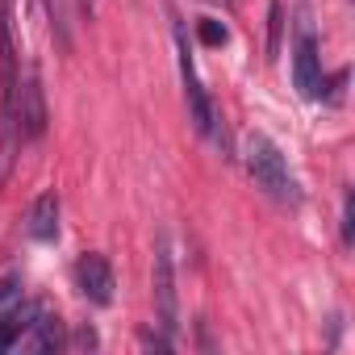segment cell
<instances>
[{
  "label": "cell",
  "mask_w": 355,
  "mask_h": 355,
  "mask_svg": "<svg viewBox=\"0 0 355 355\" xmlns=\"http://www.w3.org/2000/svg\"><path fill=\"white\" fill-rule=\"evenodd\" d=\"M46 5V17H51V30L59 38V46L67 51L71 46V9H67V0H42Z\"/></svg>",
  "instance_id": "8fae6325"
},
{
  "label": "cell",
  "mask_w": 355,
  "mask_h": 355,
  "mask_svg": "<svg viewBox=\"0 0 355 355\" xmlns=\"http://www.w3.org/2000/svg\"><path fill=\"white\" fill-rule=\"evenodd\" d=\"M26 343H30L34 351H59V347H63V322H59V313H55L51 305L38 301V313H34V322H30V330H26Z\"/></svg>",
  "instance_id": "ba28073f"
},
{
  "label": "cell",
  "mask_w": 355,
  "mask_h": 355,
  "mask_svg": "<svg viewBox=\"0 0 355 355\" xmlns=\"http://www.w3.org/2000/svg\"><path fill=\"white\" fill-rule=\"evenodd\" d=\"M76 288L92 305H109L113 301V268H109V259L96 255V251L80 255V263H76Z\"/></svg>",
  "instance_id": "8992f818"
},
{
  "label": "cell",
  "mask_w": 355,
  "mask_h": 355,
  "mask_svg": "<svg viewBox=\"0 0 355 355\" xmlns=\"http://www.w3.org/2000/svg\"><path fill=\"white\" fill-rule=\"evenodd\" d=\"M175 46H180V76H184V96H189V117L197 125V134H209L222 150H226V130H222V117L214 109V101L205 96L201 80H197V67H193V55H189V38H184V26H175Z\"/></svg>",
  "instance_id": "7a4b0ae2"
},
{
  "label": "cell",
  "mask_w": 355,
  "mask_h": 355,
  "mask_svg": "<svg viewBox=\"0 0 355 355\" xmlns=\"http://www.w3.org/2000/svg\"><path fill=\"white\" fill-rule=\"evenodd\" d=\"M243 159H247V171H251V180H255L259 193H268L280 205H297L301 201V189L293 180V171H288V159L280 155V146L268 134H247Z\"/></svg>",
  "instance_id": "6da1fadb"
},
{
  "label": "cell",
  "mask_w": 355,
  "mask_h": 355,
  "mask_svg": "<svg viewBox=\"0 0 355 355\" xmlns=\"http://www.w3.org/2000/svg\"><path fill=\"white\" fill-rule=\"evenodd\" d=\"M80 5H84V9H88V17H92V9H96V0H80Z\"/></svg>",
  "instance_id": "ac0fdd59"
},
{
  "label": "cell",
  "mask_w": 355,
  "mask_h": 355,
  "mask_svg": "<svg viewBox=\"0 0 355 355\" xmlns=\"http://www.w3.org/2000/svg\"><path fill=\"white\" fill-rule=\"evenodd\" d=\"M13 117H17V134L21 138H42L46 134V92H42V76L38 67H30L26 76H17V96H13Z\"/></svg>",
  "instance_id": "277c9868"
},
{
  "label": "cell",
  "mask_w": 355,
  "mask_h": 355,
  "mask_svg": "<svg viewBox=\"0 0 355 355\" xmlns=\"http://www.w3.org/2000/svg\"><path fill=\"white\" fill-rule=\"evenodd\" d=\"M146 347H159V351H171V338H155V334H142Z\"/></svg>",
  "instance_id": "e0dca14e"
},
{
  "label": "cell",
  "mask_w": 355,
  "mask_h": 355,
  "mask_svg": "<svg viewBox=\"0 0 355 355\" xmlns=\"http://www.w3.org/2000/svg\"><path fill=\"white\" fill-rule=\"evenodd\" d=\"M150 293H155V318L167 334L180 330V297H175V263H171V247L159 234L155 243V263H150Z\"/></svg>",
  "instance_id": "3957f363"
},
{
  "label": "cell",
  "mask_w": 355,
  "mask_h": 355,
  "mask_svg": "<svg viewBox=\"0 0 355 355\" xmlns=\"http://www.w3.org/2000/svg\"><path fill=\"white\" fill-rule=\"evenodd\" d=\"M351 218H355V214H351V193H347V197H343V239H347V243H351Z\"/></svg>",
  "instance_id": "2e32d148"
},
{
  "label": "cell",
  "mask_w": 355,
  "mask_h": 355,
  "mask_svg": "<svg viewBox=\"0 0 355 355\" xmlns=\"http://www.w3.org/2000/svg\"><path fill=\"white\" fill-rule=\"evenodd\" d=\"M63 347H71V351H96V347H101V338H96V330H92V326H80V330L71 334V343H63Z\"/></svg>",
  "instance_id": "4fadbf2b"
},
{
  "label": "cell",
  "mask_w": 355,
  "mask_h": 355,
  "mask_svg": "<svg viewBox=\"0 0 355 355\" xmlns=\"http://www.w3.org/2000/svg\"><path fill=\"white\" fill-rule=\"evenodd\" d=\"M34 313H38V301H17L13 309L0 313V351H9V347H17V343L26 338Z\"/></svg>",
  "instance_id": "9c48e42d"
},
{
  "label": "cell",
  "mask_w": 355,
  "mask_h": 355,
  "mask_svg": "<svg viewBox=\"0 0 355 355\" xmlns=\"http://www.w3.org/2000/svg\"><path fill=\"white\" fill-rule=\"evenodd\" d=\"M17 146H21V134H17V117L0 105V184L13 175V163H17Z\"/></svg>",
  "instance_id": "30bf717a"
},
{
  "label": "cell",
  "mask_w": 355,
  "mask_h": 355,
  "mask_svg": "<svg viewBox=\"0 0 355 355\" xmlns=\"http://www.w3.org/2000/svg\"><path fill=\"white\" fill-rule=\"evenodd\" d=\"M17 288H21L17 276H5V280H0V305H9V301L17 297Z\"/></svg>",
  "instance_id": "9a60e30c"
},
{
  "label": "cell",
  "mask_w": 355,
  "mask_h": 355,
  "mask_svg": "<svg viewBox=\"0 0 355 355\" xmlns=\"http://www.w3.org/2000/svg\"><path fill=\"white\" fill-rule=\"evenodd\" d=\"M293 84L305 101H318L322 88H326V76H322V55H318V38L309 30H301L297 38V51H293Z\"/></svg>",
  "instance_id": "5b68a950"
},
{
  "label": "cell",
  "mask_w": 355,
  "mask_h": 355,
  "mask_svg": "<svg viewBox=\"0 0 355 355\" xmlns=\"http://www.w3.org/2000/svg\"><path fill=\"white\" fill-rule=\"evenodd\" d=\"M201 42H205V46H226V42H230V30H226L222 21H214V17H205V21H201Z\"/></svg>",
  "instance_id": "7c38bea8"
},
{
  "label": "cell",
  "mask_w": 355,
  "mask_h": 355,
  "mask_svg": "<svg viewBox=\"0 0 355 355\" xmlns=\"http://www.w3.org/2000/svg\"><path fill=\"white\" fill-rule=\"evenodd\" d=\"M26 234L38 239V243H51V239L59 234V197H55V193H42V197L30 205V214H26Z\"/></svg>",
  "instance_id": "52a82bcc"
},
{
  "label": "cell",
  "mask_w": 355,
  "mask_h": 355,
  "mask_svg": "<svg viewBox=\"0 0 355 355\" xmlns=\"http://www.w3.org/2000/svg\"><path fill=\"white\" fill-rule=\"evenodd\" d=\"M268 21H272V42H268V55H276V51H280V26H284L280 0H272V13H268Z\"/></svg>",
  "instance_id": "5bb4252c"
}]
</instances>
